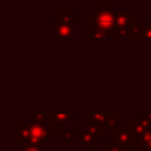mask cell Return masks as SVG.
I'll return each instance as SVG.
<instances>
[{"mask_svg":"<svg viewBox=\"0 0 151 151\" xmlns=\"http://www.w3.org/2000/svg\"><path fill=\"white\" fill-rule=\"evenodd\" d=\"M87 130H90L91 132H93V133L97 134V136L103 133V130L99 129V127H97V126H94V125H87Z\"/></svg>","mask_w":151,"mask_h":151,"instance_id":"cell-17","label":"cell"},{"mask_svg":"<svg viewBox=\"0 0 151 151\" xmlns=\"http://www.w3.org/2000/svg\"><path fill=\"white\" fill-rule=\"evenodd\" d=\"M150 129H151V126H150L149 122H147L145 118L140 117V116L136 117V118L129 124V130L134 134V137L137 138V140H138L142 136H144Z\"/></svg>","mask_w":151,"mask_h":151,"instance_id":"cell-7","label":"cell"},{"mask_svg":"<svg viewBox=\"0 0 151 151\" xmlns=\"http://www.w3.org/2000/svg\"><path fill=\"white\" fill-rule=\"evenodd\" d=\"M76 21H65L58 19L53 22L54 35L58 38H72L74 35Z\"/></svg>","mask_w":151,"mask_h":151,"instance_id":"cell-5","label":"cell"},{"mask_svg":"<svg viewBox=\"0 0 151 151\" xmlns=\"http://www.w3.org/2000/svg\"><path fill=\"white\" fill-rule=\"evenodd\" d=\"M85 119H86L87 125H94L101 130H104V129L116 130L117 125H118V113H116V112H107V113L87 112L85 116Z\"/></svg>","mask_w":151,"mask_h":151,"instance_id":"cell-3","label":"cell"},{"mask_svg":"<svg viewBox=\"0 0 151 151\" xmlns=\"http://www.w3.org/2000/svg\"><path fill=\"white\" fill-rule=\"evenodd\" d=\"M74 117H76V113L74 112H68V113H64V112L54 113V112H51L50 113V120H51V123H55V124H58V126H60V125H64L65 126Z\"/></svg>","mask_w":151,"mask_h":151,"instance_id":"cell-9","label":"cell"},{"mask_svg":"<svg viewBox=\"0 0 151 151\" xmlns=\"http://www.w3.org/2000/svg\"><path fill=\"white\" fill-rule=\"evenodd\" d=\"M59 19L65 21H76V12L74 11H59Z\"/></svg>","mask_w":151,"mask_h":151,"instance_id":"cell-14","label":"cell"},{"mask_svg":"<svg viewBox=\"0 0 151 151\" xmlns=\"http://www.w3.org/2000/svg\"><path fill=\"white\" fill-rule=\"evenodd\" d=\"M112 139L114 142H117L118 144L126 146V147H131L136 144L137 138L134 137V134L129 130V129H116L112 132Z\"/></svg>","mask_w":151,"mask_h":151,"instance_id":"cell-6","label":"cell"},{"mask_svg":"<svg viewBox=\"0 0 151 151\" xmlns=\"http://www.w3.org/2000/svg\"><path fill=\"white\" fill-rule=\"evenodd\" d=\"M32 122L33 123H40V124H48V123H51V120H50V113H46V112H41V113L33 112V114H32Z\"/></svg>","mask_w":151,"mask_h":151,"instance_id":"cell-13","label":"cell"},{"mask_svg":"<svg viewBox=\"0 0 151 151\" xmlns=\"http://www.w3.org/2000/svg\"><path fill=\"white\" fill-rule=\"evenodd\" d=\"M101 151H130V147L123 146L117 142H114L113 139H109L106 140L105 144H103Z\"/></svg>","mask_w":151,"mask_h":151,"instance_id":"cell-11","label":"cell"},{"mask_svg":"<svg viewBox=\"0 0 151 151\" xmlns=\"http://www.w3.org/2000/svg\"><path fill=\"white\" fill-rule=\"evenodd\" d=\"M136 20L132 14L125 11L117 12V37L118 38H129L132 27L134 26Z\"/></svg>","mask_w":151,"mask_h":151,"instance_id":"cell-4","label":"cell"},{"mask_svg":"<svg viewBox=\"0 0 151 151\" xmlns=\"http://www.w3.org/2000/svg\"><path fill=\"white\" fill-rule=\"evenodd\" d=\"M140 38H151V21H145L142 26Z\"/></svg>","mask_w":151,"mask_h":151,"instance_id":"cell-15","label":"cell"},{"mask_svg":"<svg viewBox=\"0 0 151 151\" xmlns=\"http://www.w3.org/2000/svg\"><path fill=\"white\" fill-rule=\"evenodd\" d=\"M76 130L74 129H68L66 130V127L64 125L58 126V137L60 140H63V143L65 145H70L71 142L76 138Z\"/></svg>","mask_w":151,"mask_h":151,"instance_id":"cell-10","label":"cell"},{"mask_svg":"<svg viewBox=\"0 0 151 151\" xmlns=\"http://www.w3.org/2000/svg\"><path fill=\"white\" fill-rule=\"evenodd\" d=\"M29 125H31V136L26 145L45 146V145H48L50 140L54 138V130L50 127L47 124L32 122L29 123Z\"/></svg>","mask_w":151,"mask_h":151,"instance_id":"cell-2","label":"cell"},{"mask_svg":"<svg viewBox=\"0 0 151 151\" xmlns=\"http://www.w3.org/2000/svg\"><path fill=\"white\" fill-rule=\"evenodd\" d=\"M45 151H53V150H45Z\"/></svg>","mask_w":151,"mask_h":151,"instance_id":"cell-20","label":"cell"},{"mask_svg":"<svg viewBox=\"0 0 151 151\" xmlns=\"http://www.w3.org/2000/svg\"><path fill=\"white\" fill-rule=\"evenodd\" d=\"M92 22L86 27L85 34L87 38H114L117 37V12L113 6L106 0L97 5L91 12Z\"/></svg>","mask_w":151,"mask_h":151,"instance_id":"cell-1","label":"cell"},{"mask_svg":"<svg viewBox=\"0 0 151 151\" xmlns=\"http://www.w3.org/2000/svg\"><path fill=\"white\" fill-rule=\"evenodd\" d=\"M76 139L79 140L87 151H90L91 147L97 144V134H94L87 129H80L79 132L76 134Z\"/></svg>","mask_w":151,"mask_h":151,"instance_id":"cell-8","label":"cell"},{"mask_svg":"<svg viewBox=\"0 0 151 151\" xmlns=\"http://www.w3.org/2000/svg\"><path fill=\"white\" fill-rule=\"evenodd\" d=\"M130 151H140V149H139V146L137 145V143L133 145V146H131L130 147Z\"/></svg>","mask_w":151,"mask_h":151,"instance_id":"cell-19","label":"cell"},{"mask_svg":"<svg viewBox=\"0 0 151 151\" xmlns=\"http://www.w3.org/2000/svg\"><path fill=\"white\" fill-rule=\"evenodd\" d=\"M140 117H143V118H145L147 122H149V124H150V126H151V113H146V112H142L140 114H139Z\"/></svg>","mask_w":151,"mask_h":151,"instance_id":"cell-18","label":"cell"},{"mask_svg":"<svg viewBox=\"0 0 151 151\" xmlns=\"http://www.w3.org/2000/svg\"><path fill=\"white\" fill-rule=\"evenodd\" d=\"M137 145L139 146L140 151H151V129L138 139Z\"/></svg>","mask_w":151,"mask_h":151,"instance_id":"cell-12","label":"cell"},{"mask_svg":"<svg viewBox=\"0 0 151 151\" xmlns=\"http://www.w3.org/2000/svg\"><path fill=\"white\" fill-rule=\"evenodd\" d=\"M21 151H45L41 146H35V145H25L22 146Z\"/></svg>","mask_w":151,"mask_h":151,"instance_id":"cell-16","label":"cell"}]
</instances>
